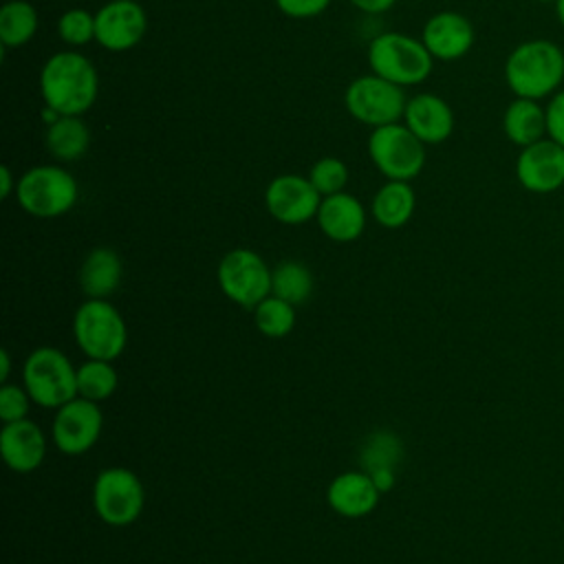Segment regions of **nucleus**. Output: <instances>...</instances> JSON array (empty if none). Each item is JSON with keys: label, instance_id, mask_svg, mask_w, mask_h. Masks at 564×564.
<instances>
[{"label": "nucleus", "instance_id": "b1692460", "mask_svg": "<svg viewBox=\"0 0 564 564\" xmlns=\"http://www.w3.org/2000/svg\"><path fill=\"white\" fill-rule=\"evenodd\" d=\"M40 18L29 0H7L0 9V44L4 48H18L33 40Z\"/></svg>", "mask_w": 564, "mask_h": 564}, {"label": "nucleus", "instance_id": "c85d7f7f", "mask_svg": "<svg viewBox=\"0 0 564 564\" xmlns=\"http://www.w3.org/2000/svg\"><path fill=\"white\" fill-rule=\"evenodd\" d=\"M308 181L324 196L344 192L348 183V165L337 156H322L311 165Z\"/></svg>", "mask_w": 564, "mask_h": 564}, {"label": "nucleus", "instance_id": "bb28decb", "mask_svg": "<svg viewBox=\"0 0 564 564\" xmlns=\"http://www.w3.org/2000/svg\"><path fill=\"white\" fill-rule=\"evenodd\" d=\"M119 386V375L110 361L88 359L77 368V394L88 401H106L115 394Z\"/></svg>", "mask_w": 564, "mask_h": 564}, {"label": "nucleus", "instance_id": "6e6552de", "mask_svg": "<svg viewBox=\"0 0 564 564\" xmlns=\"http://www.w3.org/2000/svg\"><path fill=\"white\" fill-rule=\"evenodd\" d=\"M405 104L403 88L375 73L352 79L344 93L348 115L370 128L401 121Z\"/></svg>", "mask_w": 564, "mask_h": 564}, {"label": "nucleus", "instance_id": "f8f14e48", "mask_svg": "<svg viewBox=\"0 0 564 564\" xmlns=\"http://www.w3.org/2000/svg\"><path fill=\"white\" fill-rule=\"evenodd\" d=\"M145 29V9L137 0H110L95 13V42L112 53L134 48Z\"/></svg>", "mask_w": 564, "mask_h": 564}, {"label": "nucleus", "instance_id": "39448f33", "mask_svg": "<svg viewBox=\"0 0 564 564\" xmlns=\"http://www.w3.org/2000/svg\"><path fill=\"white\" fill-rule=\"evenodd\" d=\"M22 379L31 401L42 408L57 410L79 397L77 368L62 350L53 346H40L26 357Z\"/></svg>", "mask_w": 564, "mask_h": 564}, {"label": "nucleus", "instance_id": "c756f323", "mask_svg": "<svg viewBox=\"0 0 564 564\" xmlns=\"http://www.w3.org/2000/svg\"><path fill=\"white\" fill-rule=\"evenodd\" d=\"M57 33L68 46H84L95 40V13L86 9H68L57 20Z\"/></svg>", "mask_w": 564, "mask_h": 564}, {"label": "nucleus", "instance_id": "4468645a", "mask_svg": "<svg viewBox=\"0 0 564 564\" xmlns=\"http://www.w3.org/2000/svg\"><path fill=\"white\" fill-rule=\"evenodd\" d=\"M516 178L533 194H551L560 189L564 185V148L549 137L520 148Z\"/></svg>", "mask_w": 564, "mask_h": 564}, {"label": "nucleus", "instance_id": "5701e85b", "mask_svg": "<svg viewBox=\"0 0 564 564\" xmlns=\"http://www.w3.org/2000/svg\"><path fill=\"white\" fill-rule=\"evenodd\" d=\"M414 189L410 181H386L372 198V218L386 229L403 227L414 214Z\"/></svg>", "mask_w": 564, "mask_h": 564}, {"label": "nucleus", "instance_id": "7ed1b4c3", "mask_svg": "<svg viewBox=\"0 0 564 564\" xmlns=\"http://www.w3.org/2000/svg\"><path fill=\"white\" fill-rule=\"evenodd\" d=\"M370 70L401 88L425 82L432 73L434 57L423 40L388 31L377 35L368 46Z\"/></svg>", "mask_w": 564, "mask_h": 564}, {"label": "nucleus", "instance_id": "9b49d317", "mask_svg": "<svg viewBox=\"0 0 564 564\" xmlns=\"http://www.w3.org/2000/svg\"><path fill=\"white\" fill-rule=\"evenodd\" d=\"M104 414L99 403L84 397L57 408L53 419V443L62 454L79 456L86 454L101 436Z\"/></svg>", "mask_w": 564, "mask_h": 564}, {"label": "nucleus", "instance_id": "cd10ccee", "mask_svg": "<svg viewBox=\"0 0 564 564\" xmlns=\"http://www.w3.org/2000/svg\"><path fill=\"white\" fill-rule=\"evenodd\" d=\"M295 319H297L295 306L275 295H267L253 308V322H256L258 330L273 339L286 337L295 328Z\"/></svg>", "mask_w": 564, "mask_h": 564}, {"label": "nucleus", "instance_id": "6ab92c4d", "mask_svg": "<svg viewBox=\"0 0 564 564\" xmlns=\"http://www.w3.org/2000/svg\"><path fill=\"white\" fill-rule=\"evenodd\" d=\"M315 218L322 234L335 242H352L366 229V209L359 198L348 192L324 196Z\"/></svg>", "mask_w": 564, "mask_h": 564}, {"label": "nucleus", "instance_id": "f704fd0d", "mask_svg": "<svg viewBox=\"0 0 564 564\" xmlns=\"http://www.w3.org/2000/svg\"><path fill=\"white\" fill-rule=\"evenodd\" d=\"M13 174L7 165L0 167V198H9L11 192H13Z\"/></svg>", "mask_w": 564, "mask_h": 564}, {"label": "nucleus", "instance_id": "a211bd4d", "mask_svg": "<svg viewBox=\"0 0 564 564\" xmlns=\"http://www.w3.org/2000/svg\"><path fill=\"white\" fill-rule=\"evenodd\" d=\"M381 491L368 471H344L326 489L328 507L344 518H364L377 509Z\"/></svg>", "mask_w": 564, "mask_h": 564}, {"label": "nucleus", "instance_id": "4c0bfd02", "mask_svg": "<svg viewBox=\"0 0 564 564\" xmlns=\"http://www.w3.org/2000/svg\"><path fill=\"white\" fill-rule=\"evenodd\" d=\"M538 2H542V4H555L557 0H538Z\"/></svg>", "mask_w": 564, "mask_h": 564}, {"label": "nucleus", "instance_id": "f257e3e1", "mask_svg": "<svg viewBox=\"0 0 564 564\" xmlns=\"http://www.w3.org/2000/svg\"><path fill=\"white\" fill-rule=\"evenodd\" d=\"M40 93L44 106L57 115H84L99 93L95 64L75 51L53 53L40 70Z\"/></svg>", "mask_w": 564, "mask_h": 564}, {"label": "nucleus", "instance_id": "c9c22d12", "mask_svg": "<svg viewBox=\"0 0 564 564\" xmlns=\"http://www.w3.org/2000/svg\"><path fill=\"white\" fill-rule=\"evenodd\" d=\"M9 368H11V357H9V352L2 348V350H0V381H2V383H7V379H9Z\"/></svg>", "mask_w": 564, "mask_h": 564}, {"label": "nucleus", "instance_id": "412c9836", "mask_svg": "<svg viewBox=\"0 0 564 564\" xmlns=\"http://www.w3.org/2000/svg\"><path fill=\"white\" fill-rule=\"evenodd\" d=\"M502 132L518 145L527 148L546 137V110L535 99L513 97L502 112Z\"/></svg>", "mask_w": 564, "mask_h": 564}, {"label": "nucleus", "instance_id": "aec40b11", "mask_svg": "<svg viewBox=\"0 0 564 564\" xmlns=\"http://www.w3.org/2000/svg\"><path fill=\"white\" fill-rule=\"evenodd\" d=\"M123 264L115 249L97 247L93 249L79 269V286L90 300H108L121 284Z\"/></svg>", "mask_w": 564, "mask_h": 564}, {"label": "nucleus", "instance_id": "2eb2a0df", "mask_svg": "<svg viewBox=\"0 0 564 564\" xmlns=\"http://www.w3.org/2000/svg\"><path fill=\"white\" fill-rule=\"evenodd\" d=\"M421 40L434 59L454 62L471 51L476 42V31L469 18H465L463 13L438 11L423 24Z\"/></svg>", "mask_w": 564, "mask_h": 564}, {"label": "nucleus", "instance_id": "0eeeda50", "mask_svg": "<svg viewBox=\"0 0 564 564\" xmlns=\"http://www.w3.org/2000/svg\"><path fill=\"white\" fill-rule=\"evenodd\" d=\"M368 154L388 181H412L425 165V143L399 121L372 128Z\"/></svg>", "mask_w": 564, "mask_h": 564}, {"label": "nucleus", "instance_id": "393cba45", "mask_svg": "<svg viewBox=\"0 0 564 564\" xmlns=\"http://www.w3.org/2000/svg\"><path fill=\"white\" fill-rule=\"evenodd\" d=\"M315 280L306 264L297 260H284L271 271V295L286 300L297 306L306 302L313 293Z\"/></svg>", "mask_w": 564, "mask_h": 564}, {"label": "nucleus", "instance_id": "f03ea898", "mask_svg": "<svg viewBox=\"0 0 564 564\" xmlns=\"http://www.w3.org/2000/svg\"><path fill=\"white\" fill-rule=\"evenodd\" d=\"M502 75L513 97L540 101L562 88L564 51L553 40H524L507 55Z\"/></svg>", "mask_w": 564, "mask_h": 564}, {"label": "nucleus", "instance_id": "473e14b6", "mask_svg": "<svg viewBox=\"0 0 564 564\" xmlns=\"http://www.w3.org/2000/svg\"><path fill=\"white\" fill-rule=\"evenodd\" d=\"M273 2L284 15L297 18V20L315 18V15L324 13L330 4V0H273Z\"/></svg>", "mask_w": 564, "mask_h": 564}, {"label": "nucleus", "instance_id": "9d476101", "mask_svg": "<svg viewBox=\"0 0 564 564\" xmlns=\"http://www.w3.org/2000/svg\"><path fill=\"white\" fill-rule=\"evenodd\" d=\"M220 291L242 308H256L267 295H271V269L260 253L238 247L223 256L218 262Z\"/></svg>", "mask_w": 564, "mask_h": 564}, {"label": "nucleus", "instance_id": "a878e982", "mask_svg": "<svg viewBox=\"0 0 564 564\" xmlns=\"http://www.w3.org/2000/svg\"><path fill=\"white\" fill-rule=\"evenodd\" d=\"M401 458H403V443L394 432H388V430H377L370 436H366L359 449V465L368 474L383 471V469L394 471Z\"/></svg>", "mask_w": 564, "mask_h": 564}, {"label": "nucleus", "instance_id": "423d86ee", "mask_svg": "<svg viewBox=\"0 0 564 564\" xmlns=\"http://www.w3.org/2000/svg\"><path fill=\"white\" fill-rule=\"evenodd\" d=\"M73 335L88 359H117L128 341L121 313L108 300H86L73 317Z\"/></svg>", "mask_w": 564, "mask_h": 564}, {"label": "nucleus", "instance_id": "72a5a7b5", "mask_svg": "<svg viewBox=\"0 0 564 564\" xmlns=\"http://www.w3.org/2000/svg\"><path fill=\"white\" fill-rule=\"evenodd\" d=\"M348 2H350L352 7H357L359 11L375 15V13H383V11L392 9L397 0H348Z\"/></svg>", "mask_w": 564, "mask_h": 564}, {"label": "nucleus", "instance_id": "dca6fc26", "mask_svg": "<svg viewBox=\"0 0 564 564\" xmlns=\"http://www.w3.org/2000/svg\"><path fill=\"white\" fill-rule=\"evenodd\" d=\"M0 454L11 471H35L46 456V436L31 419L4 423L0 432Z\"/></svg>", "mask_w": 564, "mask_h": 564}, {"label": "nucleus", "instance_id": "20e7f679", "mask_svg": "<svg viewBox=\"0 0 564 564\" xmlns=\"http://www.w3.org/2000/svg\"><path fill=\"white\" fill-rule=\"evenodd\" d=\"M20 207L35 218H57L70 212L77 203L79 187L62 165H35L15 181Z\"/></svg>", "mask_w": 564, "mask_h": 564}, {"label": "nucleus", "instance_id": "1a4fd4ad", "mask_svg": "<svg viewBox=\"0 0 564 564\" xmlns=\"http://www.w3.org/2000/svg\"><path fill=\"white\" fill-rule=\"evenodd\" d=\"M145 505V491L139 476L128 467H106L93 485V507L110 527L132 524Z\"/></svg>", "mask_w": 564, "mask_h": 564}, {"label": "nucleus", "instance_id": "ddd939ff", "mask_svg": "<svg viewBox=\"0 0 564 564\" xmlns=\"http://www.w3.org/2000/svg\"><path fill=\"white\" fill-rule=\"evenodd\" d=\"M322 194L308 176L280 174L264 189L267 212L282 225H302L317 216Z\"/></svg>", "mask_w": 564, "mask_h": 564}, {"label": "nucleus", "instance_id": "4be33fe9", "mask_svg": "<svg viewBox=\"0 0 564 564\" xmlns=\"http://www.w3.org/2000/svg\"><path fill=\"white\" fill-rule=\"evenodd\" d=\"M90 143V130L79 115H59L46 123L44 145L48 154L62 163H70L84 156Z\"/></svg>", "mask_w": 564, "mask_h": 564}, {"label": "nucleus", "instance_id": "2f4dec72", "mask_svg": "<svg viewBox=\"0 0 564 564\" xmlns=\"http://www.w3.org/2000/svg\"><path fill=\"white\" fill-rule=\"evenodd\" d=\"M544 110H546V137L564 148V88H560L549 97Z\"/></svg>", "mask_w": 564, "mask_h": 564}, {"label": "nucleus", "instance_id": "7c9ffc66", "mask_svg": "<svg viewBox=\"0 0 564 564\" xmlns=\"http://www.w3.org/2000/svg\"><path fill=\"white\" fill-rule=\"evenodd\" d=\"M29 405H31V397H29L26 388H20L15 383H2V388H0V419L4 423L26 419Z\"/></svg>", "mask_w": 564, "mask_h": 564}, {"label": "nucleus", "instance_id": "e433bc0d", "mask_svg": "<svg viewBox=\"0 0 564 564\" xmlns=\"http://www.w3.org/2000/svg\"><path fill=\"white\" fill-rule=\"evenodd\" d=\"M555 15H557V22H560L562 29H564V0H557V2H555Z\"/></svg>", "mask_w": 564, "mask_h": 564}, {"label": "nucleus", "instance_id": "f3484780", "mask_svg": "<svg viewBox=\"0 0 564 564\" xmlns=\"http://www.w3.org/2000/svg\"><path fill=\"white\" fill-rule=\"evenodd\" d=\"M403 123L425 145H438L447 141L454 132V110L443 97L432 93H419L408 99Z\"/></svg>", "mask_w": 564, "mask_h": 564}]
</instances>
